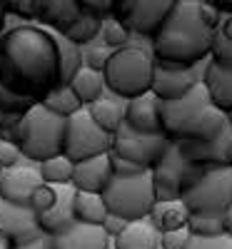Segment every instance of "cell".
I'll return each instance as SVG.
<instances>
[{
    "mask_svg": "<svg viewBox=\"0 0 232 249\" xmlns=\"http://www.w3.org/2000/svg\"><path fill=\"white\" fill-rule=\"evenodd\" d=\"M0 85L30 102H43L48 92L65 85L55 30H48L43 25L3 28Z\"/></svg>",
    "mask_w": 232,
    "mask_h": 249,
    "instance_id": "obj_1",
    "label": "cell"
},
{
    "mask_svg": "<svg viewBox=\"0 0 232 249\" xmlns=\"http://www.w3.org/2000/svg\"><path fill=\"white\" fill-rule=\"evenodd\" d=\"M213 37L215 33L207 30L197 18V0H175L167 20L150 40L153 60L195 68L210 57Z\"/></svg>",
    "mask_w": 232,
    "mask_h": 249,
    "instance_id": "obj_2",
    "label": "cell"
},
{
    "mask_svg": "<svg viewBox=\"0 0 232 249\" xmlns=\"http://www.w3.org/2000/svg\"><path fill=\"white\" fill-rule=\"evenodd\" d=\"M65 127H68L65 117H58L50 110H45L40 102H35V105L20 117V122L13 130L3 132V137L13 140L28 162L43 164L45 160L62 155Z\"/></svg>",
    "mask_w": 232,
    "mask_h": 249,
    "instance_id": "obj_3",
    "label": "cell"
},
{
    "mask_svg": "<svg viewBox=\"0 0 232 249\" xmlns=\"http://www.w3.org/2000/svg\"><path fill=\"white\" fill-rule=\"evenodd\" d=\"M153 65H155L153 55L145 53L140 45L115 50L102 70L105 90L113 92L117 100H125V102L150 92Z\"/></svg>",
    "mask_w": 232,
    "mask_h": 249,
    "instance_id": "obj_4",
    "label": "cell"
},
{
    "mask_svg": "<svg viewBox=\"0 0 232 249\" xmlns=\"http://www.w3.org/2000/svg\"><path fill=\"white\" fill-rule=\"evenodd\" d=\"M105 207L110 214L122 217L125 222L147 219L155 207V192H153V170H145L133 177H115L102 192Z\"/></svg>",
    "mask_w": 232,
    "mask_h": 249,
    "instance_id": "obj_5",
    "label": "cell"
},
{
    "mask_svg": "<svg viewBox=\"0 0 232 249\" xmlns=\"http://www.w3.org/2000/svg\"><path fill=\"white\" fill-rule=\"evenodd\" d=\"M180 199L190 214H225L232 207V167H207L205 177Z\"/></svg>",
    "mask_w": 232,
    "mask_h": 249,
    "instance_id": "obj_6",
    "label": "cell"
},
{
    "mask_svg": "<svg viewBox=\"0 0 232 249\" xmlns=\"http://www.w3.org/2000/svg\"><path fill=\"white\" fill-rule=\"evenodd\" d=\"M113 147V135L102 132L93 122L88 107L77 110L73 117H68L65 127V144H62V155H65L73 164L90 160L97 155H108Z\"/></svg>",
    "mask_w": 232,
    "mask_h": 249,
    "instance_id": "obj_7",
    "label": "cell"
},
{
    "mask_svg": "<svg viewBox=\"0 0 232 249\" xmlns=\"http://www.w3.org/2000/svg\"><path fill=\"white\" fill-rule=\"evenodd\" d=\"M175 0H115L110 18L125 25L135 37L153 40L167 20Z\"/></svg>",
    "mask_w": 232,
    "mask_h": 249,
    "instance_id": "obj_8",
    "label": "cell"
},
{
    "mask_svg": "<svg viewBox=\"0 0 232 249\" xmlns=\"http://www.w3.org/2000/svg\"><path fill=\"white\" fill-rule=\"evenodd\" d=\"M207 107H210V97H207L202 80L190 92H185L180 100L160 102V122H162L165 137L170 142H180L182 135L190 130V124H193Z\"/></svg>",
    "mask_w": 232,
    "mask_h": 249,
    "instance_id": "obj_9",
    "label": "cell"
},
{
    "mask_svg": "<svg viewBox=\"0 0 232 249\" xmlns=\"http://www.w3.org/2000/svg\"><path fill=\"white\" fill-rule=\"evenodd\" d=\"M167 144H170V140H167L165 135H142V132L130 130L128 124L122 122L117 127V132L113 135L110 152L133 162V164H137L140 170H153L162 160Z\"/></svg>",
    "mask_w": 232,
    "mask_h": 249,
    "instance_id": "obj_10",
    "label": "cell"
},
{
    "mask_svg": "<svg viewBox=\"0 0 232 249\" xmlns=\"http://www.w3.org/2000/svg\"><path fill=\"white\" fill-rule=\"evenodd\" d=\"M210 60V57H207ZM207 60L200 62L195 68H185V65H173V62H157L153 65V82H150V92L160 102H170L180 100L185 92H190L205 75Z\"/></svg>",
    "mask_w": 232,
    "mask_h": 249,
    "instance_id": "obj_11",
    "label": "cell"
},
{
    "mask_svg": "<svg viewBox=\"0 0 232 249\" xmlns=\"http://www.w3.org/2000/svg\"><path fill=\"white\" fill-rule=\"evenodd\" d=\"M0 234L10 242V247H20L38 239L45 232L40 230L38 214L30 207H20V204H10L5 199H0Z\"/></svg>",
    "mask_w": 232,
    "mask_h": 249,
    "instance_id": "obj_12",
    "label": "cell"
},
{
    "mask_svg": "<svg viewBox=\"0 0 232 249\" xmlns=\"http://www.w3.org/2000/svg\"><path fill=\"white\" fill-rule=\"evenodd\" d=\"M187 167V162L180 157L177 144L170 142L162 155V160L153 167V192L155 202H173L182 197V172Z\"/></svg>",
    "mask_w": 232,
    "mask_h": 249,
    "instance_id": "obj_13",
    "label": "cell"
},
{
    "mask_svg": "<svg viewBox=\"0 0 232 249\" xmlns=\"http://www.w3.org/2000/svg\"><path fill=\"white\" fill-rule=\"evenodd\" d=\"M177 152L190 164H205V167H232V127L230 122L213 142H175Z\"/></svg>",
    "mask_w": 232,
    "mask_h": 249,
    "instance_id": "obj_14",
    "label": "cell"
},
{
    "mask_svg": "<svg viewBox=\"0 0 232 249\" xmlns=\"http://www.w3.org/2000/svg\"><path fill=\"white\" fill-rule=\"evenodd\" d=\"M38 187H43V177L38 172V164L23 160L20 164H15L10 170H3V175H0V199L28 207Z\"/></svg>",
    "mask_w": 232,
    "mask_h": 249,
    "instance_id": "obj_15",
    "label": "cell"
},
{
    "mask_svg": "<svg viewBox=\"0 0 232 249\" xmlns=\"http://www.w3.org/2000/svg\"><path fill=\"white\" fill-rule=\"evenodd\" d=\"M113 179V167H110V155H97L90 160L75 162L73 167V179L70 184L77 192H88V195H102L105 187Z\"/></svg>",
    "mask_w": 232,
    "mask_h": 249,
    "instance_id": "obj_16",
    "label": "cell"
},
{
    "mask_svg": "<svg viewBox=\"0 0 232 249\" xmlns=\"http://www.w3.org/2000/svg\"><path fill=\"white\" fill-rule=\"evenodd\" d=\"M125 124L142 135H165L160 122V100L153 92H145L125 102Z\"/></svg>",
    "mask_w": 232,
    "mask_h": 249,
    "instance_id": "obj_17",
    "label": "cell"
},
{
    "mask_svg": "<svg viewBox=\"0 0 232 249\" xmlns=\"http://www.w3.org/2000/svg\"><path fill=\"white\" fill-rule=\"evenodd\" d=\"M55 190V202L53 207L40 214L38 222H40V230H43L45 234H60L62 230H68V227L75 222V195L77 190L73 184H58L53 187Z\"/></svg>",
    "mask_w": 232,
    "mask_h": 249,
    "instance_id": "obj_18",
    "label": "cell"
},
{
    "mask_svg": "<svg viewBox=\"0 0 232 249\" xmlns=\"http://www.w3.org/2000/svg\"><path fill=\"white\" fill-rule=\"evenodd\" d=\"M50 249H113V242L102 232V227L73 222L68 230L50 237Z\"/></svg>",
    "mask_w": 232,
    "mask_h": 249,
    "instance_id": "obj_19",
    "label": "cell"
},
{
    "mask_svg": "<svg viewBox=\"0 0 232 249\" xmlns=\"http://www.w3.org/2000/svg\"><path fill=\"white\" fill-rule=\"evenodd\" d=\"M205 90L210 97V105L222 110V112H232V68L227 65H217V62L210 57L207 68L202 75Z\"/></svg>",
    "mask_w": 232,
    "mask_h": 249,
    "instance_id": "obj_20",
    "label": "cell"
},
{
    "mask_svg": "<svg viewBox=\"0 0 232 249\" xmlns=\"http://www.w3.org/2000/svg\"><path fill=\"white\" fill-rule=\"evenodd\" d=\"M80 15V3L77 0H40V23L48 30L62 33L68 30L75 18Z\"/></svg>",
    "mask_w": 232,
    "mask_h": 249,
    "instance_id": "obj_21",
    "label": "cell"
},
{
    "mask_svg": "<svg viewBox=\"0 0 232 249\" xmlns=\"http://www.w3.org/2000/svg\"><path fill=\"white\" fill-rule=\"evenodd\" d=\"M113 249H160V232L150 224V219L130 222L113 239Z\"/></svg>",
    "mask_w": 232,
    "mask_h": 249,
    "instance_id": "obj_22",
    "label": "cell"
},
{
    "mask_svg": "<svg viewBox=\"0 0 232 249\" xmlns=\"http://www.w3.org/2000/svg\"><path fill=\"white\" fill-rule=\"evenodd\" d=\"M227 124V115L217 107L210 105L193 124H190V130L182 135L180 142H197V144H205V142H213L220 137V132L225 130Z\"/></svg>",
    "mask_w": 232,
    "mask_h": 249,
    "instance_id": "obj_23",
    "label": "cell"
},
{
    "mask_svg": "<svg viewBox=\"0 0 232 249\" xmlns=\"http://www.w3.org/2000/svg\"><path fill=\"white\" fill-rule=\"evenodd\" d=\"M68 88L75 92V97L80 100V105L82 107H90L93 102H97L105 92V80H102V72H95V70H90V68H85V65H80L77 70H75V75L70 77V82H68Z\"/></svg>",
    "mask_w": 232,
    "mask_h": 249,
    "instance_id": "obj_24",
    "label": "cell"
},
{
    "mask_svg": "<svg viewBox=\"0 0 232 249\" xmlns=\"http://www.w3.org/2000/svg\"><path fill=\"white\" fill-rule=\"evenodd\" d=\"M93 122L97 124V127L102 132L108 135H115L117 127L125 122V100H117V97H108L102 95L97 102H93V105L88 107Z\"/></svg>",
    "mask_w": 232,
    "mask_h": 249,
    "instance_id": "obj_25",
    "label": "cell"
},
{
    "mask_svg": "<svg viewBox=\"0 0 232 249\" xmlns=\"http://www.w3.org/2000/svg\"><path fill=\"white\" fill-rule=\"evenodd\" d=\"M150 224L162 234V232H173L180 227H187L190 212L182 204V199H173V202H155L153 212H150Z\"/></svg>",
    "mask_w": 232,
    "mask_h": 249,
    "instance_id": "obj_26",
    "label": "cell"
},
{
    "mask_svg": "<svg viewBox=\"0 0 232 249\" xmlns=\"http://www.w3.org/2000/svg\"><path fill=\"white\" fill-rule=\"evenodd\" d=\"M100 28H102V20L85 13V10H80V15L75 18V23L68 28V30H62L60 35L68 40V43H73L75 48H85L90 43H95V40L100 37Z\"/></svg>",
    "mask_w": 232,
    "mask_h": 249,
    "instance_id": "obj_27",
    "label": "cell"
},
{
    "mask_svg": "<svg viewBox=\"0 0 232 249\" xmlns=\"http://www.w3.org/2000/svg\"><path fill=\"white\" fill-rule=\"evenodd\" d=\"M105 217H108V207H105L102 195H88V192L75 195V222L100 227Z\"/></svg>",
    "mask_w": 232,
    "mask_h": 249,
    "instance_id": "obj_28",
    "label": "cell"
},
{
    "mask_svg": "<svg viewBox=\"0 0 232 249\" xmlns=\"http://www.w3.org/2000/svg\"><path fill=\"white\" fill-rule=\"evenodd\" d=\"M33 105L35 102L18 97V95H13L10 90H5L3 85H0V132L13 130L20 122V117H23Z\"/></svg>",
    "mask_w": 232,
    "mask_h": 249,
    "instance_id": "obj_29",
    "label": "cell"
},
{
    "mask_svg": "<svg viewBox=\"0 0 232 249\" xmlns=\"http://www.w3.org/2000/svg\"><path fill=\"white\" fill-rule=\"evenodd\" d=\"M40 105H43L45 110H50L53 115H58V117H65V120L73 117L77 110H82L80 100L75 97V92H73L68 85H60V88H55L53 92H48Z\"/></svg>",
    "mask_w": 232,
    "mask_h": 249,
    "instance_id": "obj_30",
    "label": "cell"
},
{
    "mask_svg": "<svg viewBox=\"0 0 232 249\" xmlns=\"http://www.w3.org/2000/svg\"><path fill=\"white\" fill-rule=\"evenodd\" d=\"M73 167H75V164L65 155H58V157L45 160L43 164H38V172H40V177H43V184L58 187V184H70Z\"/></svg>",
    "mask_w": 232,
    "mask_h": 249,
    "instance_id": "obj_31",
    "label": "cell"
},
{
    "mask_svg": "<svg viewBox=\"0 0 232 249\" xmlns=\"http://www.w3.org/2000/svg\"><path fill=\"white\" fill-rule=\"evenodd\" d=\"M187 230L193 237H220L225 234V214H190Z\"/></svg>",
    "mask_w": 232,
    "mask_h": 249,
    "instance_id": "obj_32",
    "label": "cell"
},
{
    "mask_svg": "<svg viewBox=\"0 0 232 249\" xmlns=\"http://www.w3.org/2000/svg\"><path fill=\"white\" fill-rule=\"evenodd\" d=\"M100 43L105 45V48H110V50H122V48H130V43H133V33L125 28V25H120L117 20H113V18H108V20H102V28H100Z\"/></svg>",
    "mask_w": 232,
    "mask_h": 249,
    "instance_id": "obj_33",
    "label": "cell"
},
{
    "mask_svg": "<svg viewBox=\"0 0 232 249\" xmlns=\"http://www.w3.org/2000/svg\"><path fill=\"white\" fill-rule=\"evenodd\" d=\"M113 53L115 50H110V48H105L102 43H97V45H93L88 50H82V65L95 70V72H102L105 65H108V60L113 57Z\"/></svg>",
    "mask_w": 232,
    "mask_h": 249,
    "instance_id": "obj_34",
    "label": "cell"
},
{
    "mask_svg": "<svg viewBox=\"0 0 232 249\" xmlns=\"http://www.w3.org/2000/svg\"><path fill=\"white\" fill-rule=\"evenodd\" d=\"M53 202H55V190L50 184H43V187H38V190L33 192V197H30V210L40 217V214H45L50 207H53Z\"/></svg>",
    "mask_w": 232,
    "mask_h": 249,
    "instance_id": "obj_35",
    "label": "cell"
},
{
    "mask_svg": "<svg viewBox=\"0 0 232 249\" xmlns=\"http://www.w3.org/2000/svg\"><path fill=\"white\" fill-rule=\"evenodd\" d=\"M23 160H25L23 152H20V147H18L13 140L0 137V167L10 170V167H15V164H20Z\"/></svg>",
    "mask_w": 232,
    "mask_h": 249,
    "instance_id": "obj_36",
    "label": "cell"
},
{
    "mask_svg": "<svg viewBox=\"0 0 232 249\" xmlns=\"http://www.w3.org/2000/svg\"><path fill=\"white\" fill-rule=\"evenodd\" d=\"M193 239L187 227H180V230H173V232H162L160 234V249H185Z\"/></svg>",
    "mask_w": 232,
    "mask_h": 249,
    "instance_id": "obj_37",
    "label": "cell"
},
{
    "mask_svg": "<svg viewBox=\"0 0 232 249\" xmlns=\"http://www.w3.org/2000/svg\"><path fill=\"white\" fill-rule=\"evenodd\" d=\"M210 57H213L217 65L232 68V40H225V37L215 35L213 37V50H210Z\"/></svg>",
    "mask_w": 232,
    "mask_h": 249,
    "instance_id": "obj_38",
    "label": "cell"
},
{
    "mask_svg": "<svg viewBox=\"0 0 232 249\" xmlns=\"http://www.w3.org/2000/svg\"><path fill=\"white\" fill-rule=\"evenodd\" d=\"M197 18H200V23L207 28V30H217V25H220V20H222V15L215 10V5L210 3V0H197Z\"/></svg>",
    "mask_w": 232,
    "mask_h": 249,
    "instance_id": "obj_39",
    "label": "cell"
},
{
    "mask_svg": "<svg viewBox=\"0 0 232 249\" xmlns=\"http://www.w3.org/2000/svg\"><path fill=\"white\" fill-rule=\"evenodd\" d=\"M185 249H232V239L227 234H220V237H193L190 239V244Z\"/></svg>",
    "mask_w": 232,
    "mask_h": 249,
    "instance_id": "obj_40",
    "label": "cell"
},
{
    "mask_svg": "<svg viewBox=\"0 0 232 249\" xmlns=\"http://www.w3.org/2000/svg\"><path fill=\"white\" fill-rule=\"evenodd\" d=\"M80 3V10H85L100 20H108L110 13H113V3L115 0H77Z\"/></svg>",
    "mask_w": 232,
    "mask_h": 249,
    "instance_id": "obj_41",
    "label": "cell"
},
{
    "mask_svg": "<svg viewBox=\"0 0 232 249\" xmlns=\"http://www.w3.org/2000/svg\"><path fill=\"white\" fill-rule=\"evenodd\" d=\"M108 155H110V167H113V175H115V177H133V175L145 172V170L137 167V164L122 160V157H117V155H113V152H108Z\"/></svg>",
    "mask_w": 232,
    "mask_h": 249,
    "instance_id": "obj_42",
    "label": "cell"
},
{
    "mask_svg": "<svg viewBox=\"0 0 232 249\" xmlns=\"http://www.w3.org/2000/svg\"><path fill=\"white\" fill-rule=\"evenodd\" d=\"M205 172H207V167H205V164H190L187 162V167H185V172H182V195L187 192V190H193V187L205 177Z\"/></svg>",
    "mask_w": 232,
    "mask_h": 249,
    "instance_id": "obj_43",
    "label": "cell"
},
{
    "mask_svg": "<svg viewBox=\"0 0 232 249\" xmlns=\"http://www.w3.org/2000/svg\"><path fill=\"white\" fill-rule=\"evenodd\" d=\"M128 224H130V222H125L122 217H117V214H110V212H108V217H105V222H102L100 227H102V232L108 234V239L113 242L117 234H122V230H125Z\"/></svg>",
    "mask_w": 232,
    "mask_h": 249,
    "instance_id": "obj_44",
    "label": "cell"
},
{
    "mask_svg": "<svg viewBox=\"0 0 232 249\" xmlns=\"http://www.w3.org/2000/svg\"><path fill=\"white\" fill-rule=\"evenodd\" d=\"M13 249H50V234H40L38 239H33L28 244H20V247H13Z\"/></svg>",
    "mask_w": 232,
    "mask_h": 249,
    "instance_id": "obj_45",
    "label": "cell"
},
{
    "mask_svg": "<svg viewBox=\"0 0 232 249\" xmlns=\"http://www.w3.org/2000/svg\"><path fill=\"white\" fill-rule=\"evenodd\" d=\"M215 35H220V37H225V40H232V15H222Z\"/></svg>",
    "mask_w": 232,
    "mask_h": 249,
    "instance_id": "obj_46",
    "label": "cell"
},
{
    "mask_svg": "<svg viewBox=\"0 0 232 249\" xmlns=\"http://www.w3.org/2000/svg\"><path fill=\"white\" fill-rule=\"evenodd\" d=\"M225 234L232 239V207L225 212Z\"/></svg>",
    "mask_w": 232,
    "mask_h": 249,
    "instance_id": "obj_47",
    "label": "cell"
},
{
    "mask_svg": "<svg viewBox=\"0 0 232 249\" xmlns=\"http://www.w3.org/2000/svg\"><path fill=\"white\" fill-rule=\"evenodd\" d=\"M5 18H8V0H0V33H3Z\"/></svg>",
    "mask_w": 232,
    "mask_h": 249,
    "instance_id": "obj_48",
    "label": "cell"
},
{
    "mask_svg": "<svg viewBox=\"0 0 232 249\" xmlns=\"http://www.w3.org/2000/svg\"><path fill=\"white\" fill-rule=\"evenodd\" d=\"M0 249H13V247H10V242H8L3 234H0Z\"/></svg>",
    "mask_w": 232,
    "mask_h": 249,
    "instance_id": "obj_49",
    "label": "cell"
},
{
    "mask_svg": "<svg viewBox=\"0 0 232 249\" xmlns=\"http://www.w3.org/2000/svg\"><path fill=\"white\" fill-rule=\"evenodd\" d=\"M227 115V122H230V127H232V112H225Z\"/></svg>",
    "mask_w": 232,
    "mask_h": 249,
    "instance_id": "obj_50",
    "label": "cell"
},
{
    "mask_svg": "<svg viewBox=\"0 0 232 249\" xmlns=\"http://www.w3.org/2000/svg\"><path fill=\"white\" fill-rule=\"evenodd\" d=\"M0 175H3V167H0Z\"/></svg>",
    "mask_w": 232,
    "mask_h": 249,
    "instance_id": "obj_51",
    "label": "cell"
},
{
    "mask_svg": "<svg viewBox=\"0 0 232 249\" xmlns=\"http://www.w3.org/2000/svg\"><path fill=\"white\" fill-rule=\"evenodd\" d=\"M0 137H3V132H0Z\"/></svg>",
    "mask_w": 232,
    "mask_h": 249,
    "instance_id": "obj_52",
    "label": "cell"
}]
</instances>
